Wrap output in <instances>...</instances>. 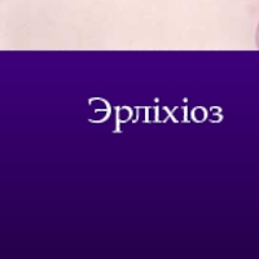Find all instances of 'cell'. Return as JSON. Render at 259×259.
Instances as JSON below:
<instances>
[{
	"label": "cell",
	"instance_id": "6da1fadb",
	"mask_svg": "<svg viewBox=\"0 0 259 259\" xmlns=\"http://www.w3.org/2000/svg\"><path fill=\"white\" fill-rule=\"evenodd\" d=\"M255 45H256V48L259 50V24L258 26H256V32H255Z\"/></svg>",
	"mask_w": 259,
	"mask_h": 259
}]
</instances>
